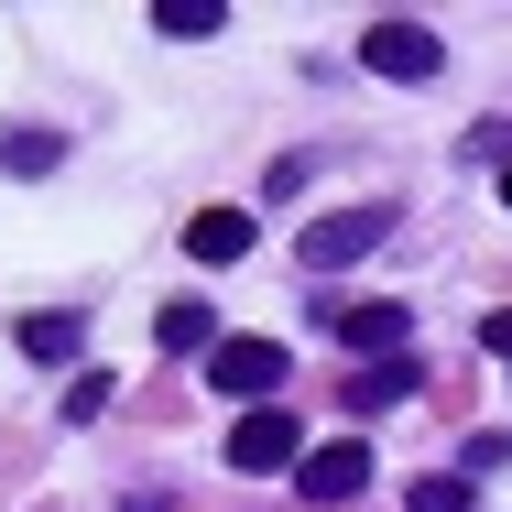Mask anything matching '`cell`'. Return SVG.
Segmentation results:
<instances>
[{
	"mask_svg": "<svg viewBox=\"0 0 512 512\" xmlns=\"http://www.w3.org/2000/svg\"><path fill=\"white\" fill-rule=\"evenodd\" d=\"M207 327H218V316H207L197 295H175V306L153 316V338H164V349H218V338H207Z\"/></svg>",
	"mask_w": 512,
	"mask_h": 512,
	"instance_id": "obj_10",
	"label": "cell"
},
{
	"mask_svg": "<svg viewBox=\"0 0 512 512\" xmlns=\"http://www.w3.org/2000/svg\"><path fill=\"white\" fill-rule=\"evenodd\" d=\"M382 229H393V207H382V197H371V207H327V218H306V240H295V251H306L316 273H338V262H360Z\"/></svg>",
	"mask_w": 512,
	"mask_h": 512,
	"instance_id": "obj_1",
	"label": "cell"
},
{
	"mask_svg": "<svg viewBox=\"0 0 512 512\" xmlns=\"http://www.w3.org/2000/svg\"><path fill=\"white\" fill-rule=\"evenodd\" d=\"M186 251H197V262H240V251H251V218H240V207H197V218H186Z\"/></svg>",
	"mask_w": 512,
	"mask_h": 512,
	"instance_id": "obj_7",
	"label": "cell"
},
{
	"mask_svg": "<svg viewBox=\"0 0 512 512\" xmlns=\"http://www.w3.org/2000/svg\"><path fill=\"white\" fill-rule=\"evenodd\" d=\"M414 382H425L414 360H371V371H360V382L338 393V414H371V404H393V393H414Z\"/></svg>",
	"mask_w": 512,
	"mask_h": 512,
	"instance_id": "obj_9",
	"label": "cell"
},
{
	"mask_svg": "<svg viewBox=\"0 0 512 512\" xmlns=\"http://www.w3.org/2000/svg\"><path fill=\"white\" fill-rule=\"evenodd\" d=\"M153 33H175V44H197V33H218V0H164V11H153Z\"/></svg>",
	"mask_w": 512,
	"mask_h": 512,
	"instance_id": "obj_12",
	"label": "cell"
},
{
	"mask_svg": "<svg viewBox=\"0 0 512 512\" xmlns=\"http://www.w3.org/2000/svg\"><path fill=\"white\" fill-rule=\"evenodd\" d=\"M295 480H306V502H360V491H371V447H360V436H327V447H306V469H295Z\"/></svg>",
	"mask_w": 512,
	"mask_h": 512,
	"instance_id": "obj_4",
	"label": "cell"
},
{
	"mask_svg": "<svg viewBox=\"0 0 512 512\" xmlns=\"http://www.w3.org/2000/svg\"><path fill=\"white\" fill-rule=\"evenodd\" d=\"M360 66H371V77H436L447 55H436V33H425V22H393V11H382V22L360 33Z\"/></svg>",
	"mask_w": 512,
	"mask_h": 512,
	"instance_id": "obj_3",
	"label": "cell"
},
{
	"mask_svg": "<svg viewBox=\"0 0 512 512\" xmlns=\"http://www.w3.org/2000/svg\"><path fill=\"white\" fill-rule=\"evenodd\" d=\"M55 153H66V142H55V131H0V164H11V175H44V164H55Z\"/></svg>",
	"mask_w": 512,
	"mask_h": 512,
	"instance_id": "obj_11",
	"label": "cell"
},
{
	"mask_svg": "<svg viewBox=\"0 0 512 512\" xmlns=\"http://www.w3.org/2000/svg\"><path fill=\"white\" fill-rule=\"evenodd\" d=\"M414 512H469V480H414Z\"/></svg>",
	"mask_w": 512,
	"mask_h": 512,
	"instance_id": "obj_13",
	"label": "cell"
},
{
	"mask_svg": "<svg viewBox=\"0 0 512 512\" xmlns=\"http://www.w3.org/2000/svg\"><path fill=\"white\" fill-rule=\"evenodd\" d=\"M480 349H491V360H502V371H512V306L491 316V327H480Z\"/></svg>",
	"mask_w": 512,
	"mask_h": 512,
	"instance_id": "obj_14",
	"label": "cell"
},
{
	"mask_svg": "<svg viewBox=\"0 0 512 512\" xmlns=\"http://www.w3.org/2000/svg\"><path fill=\"white\" fill-rule=\"evenodd\" d=\"M229 469H240V480L306 469V425H295V414H240V425H229Z\"/></svg>",
	"mask_w": 512,
	"mask_h": 512,
	"instance_id": "obj_2",
	"label": "cell"
},
{
	"mask_svg": "<svg viewBox=\"0 0 512 512\" xmlns=\"http://www.w3.org/2000/svg\"><path fill=\"white\" fill-rule=\"evenodd\" d=\"M338 349H382V360H404V306H327L316 316Z\"/></svg>",
	"mask_w": 512,
	"mask_h": 512,
	"instance_id": "obj_6",
	"label": "cell"
},
{
	"mask_svg": "<svg viewBox=\"0 0 512 512\" xmlns=\"http://www.w3.org/2000/svg\"><path fill=\"white\" fill-rule=\"evenodd\" d=\"M77 338H88V316H66V306L22 316V349H33V360H77Z\"/></svg>",
	"mask_w": 512,
	"mask_h": 512,
	"instance_id": "obj_8",
	"label": "cell"
},
{
	"mask_svg": "<svg viewBox=\"0 0 512 512\" xmlns=\"http://www.w3.org/2000/svg\"><path fill=\"white\" fill-rule=\"evenodd\" d=\"M502 207H512V164H502Z\"/></svg>",
	"mask_w": 512,
	"mask_h": 512,
	"instance_id": "obj_15",
	"label": "cell"
},
{
	"mask_svg": "<svg viewBox=\"0 0 512 512\" xmlns=\"http://www.w3.org/2000/svg\"><path fill=\"white\" fill-rule=\"evenodd\" d=\"M284 371H295V360H284L273 338H218V349H207V382H218V393H240V404H251V393H273Z\"/></svg>",
	"mask_w": 512,
	"mask_h": 512,
	"instance_id": "obj_5",
	"label": "cell"
}]
</instances>
